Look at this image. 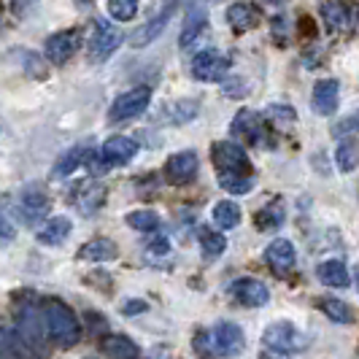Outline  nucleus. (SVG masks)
<instances>
[{
	"mask_svg": "<svg viewBox=\"0 0 359 359\" xmlns=\"http://www.w3.org/2000/svg\"><path fill=\"white\" fill-rule=\"evenodd\" d=\"M198 111L200 106L195 100H176V103L168 106V116H170L173 125H187V122H192L198 116Z\"/></svg>",
	"mask_w": 359,
	"mask_h": 359,
	"instance_id": "nucleus-31",
	"label": "nucleus"
},
{
	"mask_svg": "<svg viewBox=\"0 0 359 359\" xmlns=\"http://www.w3.org/2000/svg\"><path fill=\"white\" fill-rule=\"evenodd\" d=\"M170 14H173V6H168V8H162L160 14L154 19H149L146 25H141L133 36H130V46H135V49H141V46H149L151 41H157L162 36V30L168 27V22H170Z\"/></svg>",
	"mask_w": 359,
	"mask_h": 359,
	"instance_id": "nucleus-16",
	"label": "nucleus"
},
{
	"mask_svg": "<svg viewBox=\"0 0 359 359\" xmlns=\"http://www.w3.org/2000/svg\"><path fill=\"white\" fill-rule=\"evenodd\" d=\"M335 135H348V133H359V111L357 114H351V116H346V119H341L338 125H335V130H332Z\"/></svg>",
	"mask_w": 359,
	"mask_h": 359,
	"instance_id": "nucleus-37",
	"label": "nucleus"
},
{
	"mask_svg": "<svg viewBox=\"0 0 359 359\" xmlns=\"http://www.w3.org/2000/svg\"><path fill=\"white\" fill-rule=\"evenodd\" d=\"M0 235H3V238H14V227L6 222V216L3 214H0Z\"/></svg>",
	"mask_w": 359,
	"mask_h": 359,
	"instance_id": "nucleus-39",
	"label": "nucleus"
},
{
	"mask_svg": "<svg viewBox=\"0 0 359 359\" xmlns=\"http://www.w3.org/2000/svg\"><path fill=\"white\" fill-rule=\"evenodd\" d=\"M71 233H73V222L68 216H52V219L43 222V227L36 233V238L38 243H43V246H62Z\"/></svg>",
	"mask_w": 359,
	"mask_h": 359,
	"instance_id": "nucleus-17",
	"label": "nucleus"
},
{
	"mask_svg": "<svg viewBox=\"0 0 359 359\" xmlns=\"http://www.w3.org/2000/svg\"><path fill=\"white\" fill-rule=\"evenodd\" d=\"M125 222L133 227V230H138V233H151V230L160 227V216L154 214V211H149V208H141V211L127 214Z\"/></svg>",
	"mask_w": 359,
	"mask_h": 359,
	"instance_id": "nucleus-30",
	"label": "nucleus"
},
{
	"mask_svg": "<svg viewBox=\"0 0 359 359\" xmlns=\"http://www.w3.org/2000/svg\"><path fill=\"white\" fill-rule=\"evenodd\" d=\"M189 71L198 81H219V79H224V73L230 71V60L216 49H203V52L195 54Z\"/></svg>",
	"mask_w": 359,
	"mask_h": 359,
	"instance_id": "nucleus-7",
	"label": "nucleus"
},
{
	"mask_svg": "<svg viewBox=\"0 0 359 359\" xmlns=\"http://www.w3.org/2000/svg\"><path fill=\"white\" fill-rule=\"evenodd\" d=\"M211 160H214L216 170H235V173H252V162L243 146L233 144V141H219L211 146Z\"/></svg>",
	"mask_w": 359,
	"mask_h": 359,
	"instance_id": "nucleus-5",
	"label": "nucleus"
},
{
	"mask_svg": "<svg viewBox=\"0 0 359 359\" xmlns=\"http://www.w3.org/2000/svg\"><path fill=\"white\" fill-rule=\"evenodd\" d=\"M151 103V90L149 87H135L130 92H122L111 108H108V119L111 122H127V119H135L141 116L146 108Z\"/></svg>",
	"mask_w": 359,
	"mask_h": 359,
	"instance_id": "nucleus-4",
	"label": "nucleus"
},
{
	"mask_svg": "<svg viewBox=\"0 0 359 359\" xmlns=\"http://www.w3.org/2000/svg\"><path fill=\"white\" fill-rule=\"evenodd\" d=\"M122 41H125V36H122V30L116 25H111L108 19H97L95 27H92L90 43H87L90 57L95 62H103V60H108L111 54L122 46Z\"/></svg>",
	"mask_w": 359,
	"mask_h": 359,
	"instance_id": "nucleus-3",
	"label": "nucleus"
},
{
	"mask_svg": "<svg viewBox=\"0 0 359 359\" xmlns=\"http://www.w3.org/2000/svg\"><path fill=\"white\" fill-rule=\"evenodd\" d=\"M41 322H43V330L49 335V341H54L57 346L68 348V346H76L81 341V324H79V316L73 313V308L57 297H49L41 303Z\"/></svg>",
	"mask_w": 359,
	"mask_h": 359,
	"instance_id": "nucleus-1",
	"label": "nucleus"
},
{
	"mask_svg": "<svg viewBox=\"0 0 359 359\" xmlns=\"http://www.w3.org/2000/svg\"><path fill=\"white\" fill-rule=\"evenodd\" d=\"M208 27V17H205V8H192L189 14H187V22H184V30H181V38H179V46L181 49H189L200 36H203V30Z\"/></svg>",
	"mask_w": 359,
	"mask_h": 359,
	"instance_id": "nucleus-22",
	"label": "nucleus"
},
{
	"mask_svg": "<svg viewBox=\"0 0 359 359\" xmlns=\"http://www.w3.org/2000/svg\"><path fill=\"white\" fill-rule=\"evenodd\" d=\"M146 254H149V259H162V257H168V254H170L168 238H154V241L146 246Z\"/></svg>",
	"mask_w": 359,
	"mask_h": 359,
	"instance_id": "nucleus-36",
	"label": "nucleus"
},
{
	"mask_svg": "<svg viewBox=\"0 0 359 359\" xmlns=\"http://www.w3.org/2000/svg\"><path fill=\"white\" fill-rule=\"evenodd\" d=\"M146 303L144 300H133V303H125V306H122V313H125V316H133V313H144L146 311Z\"/></svg>",
	"mask_w": 359,
	"mask_h": 359,
	"instance_id": "nucleus-38",
	"label": "nucleus"
},
{
	"mask_svg": "<svg viewBox=\"0 0 359 359\" xmlns=\"http://www.w3.org/2000/svg\"><path fill=\"white\" fill-rule=\"evenodd\" d=\"M211 216H214V224L219 230H233L241 222V205L233 203V200H219L214 205V211H211Z\"/></svg>",
	"mask_w": 359,
	"mask_h": 359,
	"instance_id": "nucleus-25",
	"label": "nucleus"
},
{
	"mask_svg": "<svg viewBox=\"0 0 359 359\" xmlns=\"http://www.w3.org/2000/svg\"><path fill=\"white\" fill-rule=\"evenodd\" d=\"M319 311H322L330 322H335V324L354 322V311H351V306L343 303V300H338V297H322V300H319Z\"/></svg>",
	"mask_w": 359,
	"mask_h": 359,
	"instance_id": "nucleus-27",
	"label": "nucleus"
},
{
	"mask_svg": "<svg viewBox=\"0 0 359 359\" xmlns=\"http://www.w3.org/2000/svg\"><path fill=\"white\" fill-rule=\"evenodd\" d=\"M103 200H106V189H103L100 184H81V187L76 189V195H73L76 208L84 216L95 214V211L103 205Z\"/></svg>",
	"mask_w": 359,
	"mask_h": 359,
	"instance_id": "nucleus-20",
	"label": "nucleus"
},
{
	"mask_svg": "<svg viewBox=\"0 0 359 359\" xmlns=\"http://www.w3.org/2000/svg\"><path fill=\"white\" fill-rule=\"evenodd\" d=\"M214 354H238L243 348V330L233 322H222L211 330Z\"/></svg>",
	"mask_w": 359,
	"mask_h": 359,
	"instance_id": "nucleus-15",
	"label": "nucleus"
},
{
	"mask_svg": "<svg viewBox=\"0 0 359 359\" xmlns=\"http://www.w3.org/2000/svg\"><path fill=\"white\" fill-rule=\"evenodd\" d=\"M265 114L270 119H278V122H294L297 119V111L292 106H284V103H273V106H268Z\"/></svg>",
	"mask_w": 359,
	"mask_h": 359,
	"instance_id": "nucleus-35",
	"label": "nucleus"
},
{
	"mask_svg": "<svg viewBox=\"0 0 359 359\" xmlns=\"http://www.w3.org/2000/svg\"><path fill=\"white\" fill-rule=\"evenodd\" d=\"M135 154H138V144H135L133 138H127V135H111L106 144L100 146V157H103L111 168L127 165L130 160H135Z\"/></svg>",
	"mask_w": 359,
	"mask_h": 359,
	"instance_id": "nucleus-14",
	"label": "nucleus"
},
{
	"mask_svg": "<svg viewBox=\"0 0 359 359\" xmlns=\"http://www.w3.org/2000/svg\"><path fill=\"white\" fill-rule=\"evenodd\" d=\"M354 284H357V289H359V265L354 268Z\"/></svg>",
	"mask_w": 359,
	"mask_h": 359,
	"instance_id": "nucleus-41",
	"label": "nucleus"
},
{
	"mask_svg": "<svg viewBox=\"0 0 359 359\" xmlns=\"http://www.w3.org/2000/svg\"><path fill=\"white\" fill-rule=\"evenodd\" d=\"M262 343L278 354H297L306 348V335L292 322H273L265 327Z\"/></svg>",
	"mask_w": 359,
	"mask_h": 359,
	"instance_id": "nucleus-2",
	"label": "nucleus"
},
{
	"mask_svg": "<svg viewBox=\"0 0 359 359\" xmlns=\"http://www.w3.org/2000/svg\"><path fill=\"white\" fill-rule=\"evenodd\" d=\"M265 262H268L278 276H287L289 270L297 265L294 243L287 241V238H276V241H270L268 249H265Z\"/></svg>",
	"mask_w": 359,
	"mask_h": 359,
	"instance_id": "nucleus-12",
	"label": "nucleus"
},
{
	"mask_svg": "<svg viewBox=\"0 0 359 359\" xmlns=\"http://www.w3.org/2000/svg\"><path fill=\"white\" fill-rule=\"evenodd\" d=\"M265 3H268V6H284L287 0H265Z\"/></svg>",
	"mask_w": 359,
	"mask_h": 359,
	"instance_id": "nucleus-40",
	"label": "nucleus"
},
{
	"mask_svg": "<svg viewBox=\"0 0 359 359\" xmlns=\"http://www.w3.org/2000/svg\"><path fill=\"white\" fill-rule=\"evenodd\" d=\"M0 14H3V3H0Z\"/></svg>",
	"mask_w": 359,
	"mask_h": 359,
	"instance_id": "nucleus-42",
	"label": "nucleus"
},
{
	"mask_svg": "<svg viewBox=\"0 0 359 359\" xmlns=\"http://www.w3.org/2000/svg\"><path fill=\"white\" fill-rule=\"evenodd\" d=\"M219 187L230 195H249L254 189L252 173H235V170H219Z\"/></svg>",
	"mask_w": 359,
	"mask_h": 359,
	"instance_id": "nucleus-23",
	"label": "nucleus"
},
{
	"mask_svg": "<svg viewBox=\"0 0 359 359\" xmlns=\"http://www.w3.org/2000/svg\"><path fill=\"white\" fill-rule=\"evenodd\" d=\"M233 135L238 141H243V144H254V146H262L265 149V122H262V116L252 111V108H241L238 114H235L233 119Z\"/></svg>",
	"mask_w": 359,
	"mask_h": 359,
	"instance_id": "nucleus-8",
	"label": "nucleus"
},
{
	"mask_svg": "<svg viewBox=\"0 0 359 359\" xmlns=\"http://www.w3.org/2000/svg\"><path fill=\"white\" fill-rule=\"evenodd\" d=\"M335 165L341 173H351L359 165V146L354 138H343L338 149H335Z\"/></svg>",
	"mask_w": 359,
	"mask_h": 359,
	"instance_id": "nucleus-29",
	"label": "nucleus"
},
{
	"mask_svg": "<svg viewBox=\"0 0 359 359\" xmlns=\"http://www.w3.org/2000/svg\"><path fill=\"white\" fill-rule=\"evenodd\" d=\"M230 294L246 308H262L270 303L268 287L262 281H257V278H238L233 287H230Z\"/></svg>",
	"mask_w": 359,
	"mask_h": 359,
	"instance_id": "nucleus-11",
	"label": "nucleus"
},
{
	"mask_svg": "<svg viewBox=\"0 0 359 359\" xmlns=\"http://www.w3.org/2000/svg\"><path fill=\"white\" fill-rule=\"evenodd\" d=\"M227 22H230L233 30L246 33V30H254L259 25V11L254 8L252 3H233L227 8Z\"/></svg>",
	"mask_w": 359,
	"mask_h": 359,
	"instance_id": "nucleus-21",
	"label": "nucleus"
},
{
	"mask_svg": "<svg viewBox=\"0 0 359 359\" xmlns=\"http://www.w3.org/2000/svg\"><path fill=\"white\" fill-rule=\"evenodd\" d=\"M316 276L322 281L324 287H332V289H346L351 287V273L348 268L343 265L341 259H327L316 268Z\"/></svg>",
	"mask_w": 359,
	"mask_h": 359,
	"instance_id": "nucleus-18",
	"label": "nucleus"
},
{
	"mask_svg": "<svg viewBox=\"0 0 359 359\" xmlns=\"http://www.w3.org/2000/svg\"><path fill=\"white\" fill-rule=\"evenodd\" d=\"M281 222H284V211H281L278 203H276V205H265V208L257 214V224H259L262 230H265V227H268V230H276Z\"/></svg>",
	"mask_w": 359,
	"mask_h": 359,
	"instance_id": "nucleus-34",
	"label": "nucleus"
},
{
	"mask_svg": "<svg viewBox=\"0 0 359 359\" xmlns=\"http://www.w3.org/2000/svg\"><path fill=\"white\" fill-rule=\"evenodd\" d=\"M87 154H90V151H87V146H81V144L73 146V149H68V151H65V154L57 160V165H54V176H57V179L71 176L76 168H81V165H84Z\"/></svg>",
	"mask_w": 359,
	"mask_h": 359,
	"instance_id": "nucleus-26",
	"label": "nucleus"
},
{
	"mask_svg": "<svg viewBox=\"0 0 359 359\" xmlns=\"http://www.w3.org/2000/svg\"><path fill=\"white\" fill-rule=\"evenodd\" d=\"M200 160L195 151H176L173 157H168L165 162V179L176 187H184L198 176Z\"/></svg>",
	"mask_w": 359,
	"mask_h": 359,
	"instance_id": "nucleus-9",
	"label": "nucleus"
},
{
	"mask_svg": "<svg viewBox=\"0 0 359 359\" xmlns=\"http://www.w3.org/2000/svg\"><path fill=\"white\" fill-rule=\"evenodd\" d=\"M338 100H341V84L335 79H322L313 84V111L319 116H332L338 111Z\"/></svg>",
	"mask_w": 359,
	"mask_h": 359,
	"instance_id": "nucleus-13",
	"label": "nucleus"
},
{
	"mask_svg": "<svg viewBox=\"0 0 359 359\" xmlns=\"http://www.w3.org/2000/svg\"><path fill=\"white\" fill-rule=\"evenodd\" d=\"M14 214L22 224L27 227H36L38 222H43V216L49 214V198L41 192V189H25L14 203Z\"/></svg>",
	"mask_w": 359,
	"mask_h": 359,
	"instance_id": "nucleus-6",
	"label": "nucleus"
},
{
	"mask_svg": "<svg viewBox=\"0 0 359 359\" xmlns=\"http://www.w3.org/2000/svg\"><path fill=\"white\" fill-rule=\"evenodd\" d=\"M116 257H119V249L111 238H95L79 249V259H84V262H111Z\"/></svg>",
	"mask_w": 359,
	"mask_h": 359,
	"instance_id": "nucleus-19",
	"label": "nucleus"
},
{
	"mask_svg": "<svg viewBox=\"0 0 359 359\" xmlns=\"http://www.w3.org/2000/svg\"><path fill=\"white\" fill-rule=\"evenodd\" d=\"M100 351L108 354V357H116V359H130V357H138V354H141V348L130 341L127 335H111V338H106V341L100 343Z\"/></svg>",
	"mask_w": 359,
	"mask_h": 359,
	"instance_id": "nucleus-24",
	"label": "nucleus"
},
{
	"mask_svg": "<svg viewBox=\"0 0 359 359\" xmlns=\"http://www.w3.org/2000/svg\"><path fill=\"white\" fill-rule=\"evenodd\" d=\"M198 243L200 252L205 254L208 259H216L219 254H224V249H227V238L222 233H216V230H211V227H200Z\"/></svg>",
	"mask_w": 359,
	"mask_h": 359,
	"instance_id": "nucleus-28",
	"label": "nucleus"
},
{
	"mask_svg": "<svg viewBox=\"0 0 359 359\" xmlns=\"http://www.w3.org/2000/svg\"><path fill=\"white\" fill-rule=\"evenodd\" d=\"M79 46H81V30H76V27L60 30V33L49 36V41H46V57L57 65H62L79 52Z\"/></svg>",
	"mask_w": 359,
	"mask_h": 359,
	"instance_id": "nucleus-10",
	"label": "nucleus"
},
{
	"mask_svg": "<svg viewBox=\"0 0 359 359\" xmlns=\"http://www.w3.org/2000/svg\"><path fill=\"white\" fill-rule=\"evenodd\" d=\"M106 8H108V14L116 19V22H130V19L138 14L141 0H108Z\"/></svg>",
	"mask_w": 359,
	"mask_h": 359,
	"instance_id": "nucleus-32",
	"label": "nucleus"
},
{
	"mask_svg": "<svg viewBox=\"0 0 359 359\" xmlns=\"http://www.w3.org/2000/svg\"><path fill=\"white\" fill-rule=\"evenodd\" d=\"M322 14H324V22L332 30H343L348 25V11H346V6H341V3H324Z\"/></svg>",
	"mask_w": 359,
	"mask_h": 359,
	"instance_id": "nucleus-33",
	"label": "nucleus"
}]
</instances>
